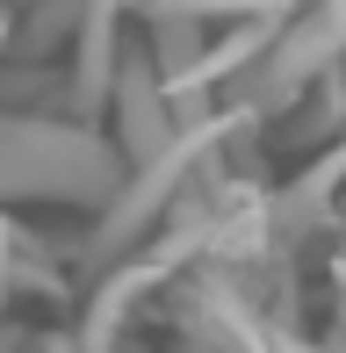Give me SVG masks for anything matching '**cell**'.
<instances>
[{
	"label": "cell",
	"mask_w": 346,
	"mask_h": 353,
	"mask_svg": "<svg viewBox=\"0 0 346 353\" xmlns=\"http://www.w3.org/2000/svg\"><path fill=\"white\" fill-rule=\"evenodd\" d=\"M123 166L108 144L58 123H0V195H65V202H101L116 195Z\"/></svg>",
	"instance_id": "obj_1"
},
{
	"label": "cell",
	"mask_w": 346,
	"mask_h": 353,
	"mask_svg": "<svg viewBox=\"0 0 346 353\" xmlns=\"http://www.w3.org/2000/svg\"><path fill=\"white\" fill-rule=\"evenodd\" d=\"M8 274H14V252H8V231H0V310H8Z\"/></svg>",
	"instance_id": "obj_2"
}]
</instances>
